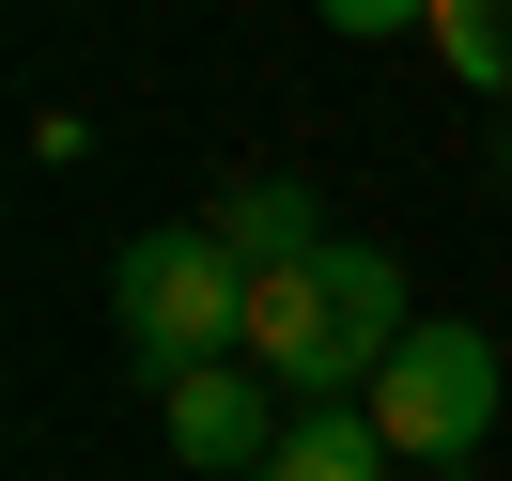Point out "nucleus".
Masks as SVG:
<instances>
[{
    "instance_id": "nucleus-4",
    "label": "nucleus",
    "mask_w": 512,
    "mask_h": 481,
    "mask_svg": "<svg viewBox=\"0 0 512 481\" xmlns=\"http://www.w3.org/2000/svg\"><path fill=\"white\" fill-rule=\"evenodd\" d=\"M280 373H233V357H202V373H171V450H187L202 481H264V450H280Z\"/></svg>"
},
{
    "instance_id": "nucleus-3",
    "label": "nucleus",
    "mask_w": 512,
    "mask_h": 481,
    "mask_svg": "<svg viewBox=\"0 0 512 481\" xmlns=\"http://www.w3.org/2000/svg\"><path fill=\"white\" fill-rule=\"evenodd\" d=\"M357 404L388 419L404 466H466V450L497 435V342H481V326H404V357H388Z\"/></svg>"
},
{
    "instance_id": "nucleus-7",
    "label": "nucleus",
    "mask_w": 512,
    "mask_h": 481,
    "mask_svg": "<svg viewBox=\"0 0 512 481\" xmlns=\"http://www.w3.org/2000/svg\"><path fill=\"white\" fill-rule=\"evenodd\" d=\"M419 32H435V63L466 78V94H497V109H512V0H435Z\"/></svg>"
},
{
    "instance_id": "nucleus-9",
    "label": "nucleus",
    "mask_w": 512,
    "mask_h": 481,
    "mask_svg": "<svg viewBox=\"0 0 512 481\" xmlns=\"http://www.w3.org/2000/svg\"><path fill=\"white\" fill-rule=\"evenodd\" d=\"M497 156H512V125H497Z\"/></svg>"
},
{
    "instance_id": "nucleus-2",
    "label": "nucleus",
    "mask_w": 512,
    "mask_h": 481,
    "mask_svg": "<svg viewBox=\"0 0 512 481\" xmlns=\"http://www.w3.org/2000/svg\"><path fill=\"white\" fill-rule=\"evenodd\" d=\"M109 326H125L156 373H202V357H233L249 342V264L218 249V233H125L109 249Z\"/></svg>"
},
{
    "instance_id": "nucleus-1",
    "label": "nucleus",
    "mask_w": 512,
    "mask_h": 481,
    "mask_svg": "<svg viewBox=\"0 0 512 481\" xmlns=\"http://www.w3.org/2000/svg\"><path fill=\"white\" fill-rule=\"evenodd\" d=\"M249 373H280V404H357V388L404 357V249L373 233H326L295 264H249Z\"/></svg>"
},
{
    "instance_id": "nucleus-8",
    "label": "nucleus",
    "mask_w": 512,
    "mask_h": 481,
    "mask_svg": "<svg viewBox=\"0 0 512 481\" xmlns=\"http://www.w3.org/2000/svg\"><path fill=\"white\" fill-rule=\"evenodd\" d=\"M435 0H326V32H419Z\"/></svg>"
},
{
    "instance_id": "nucleus-5",
    "label": "nucleus",
    "mask_w": 512,
    "mask_h": 481,
    "mask_svg": "<svg viewBox=\"0 0 512 481\" xmlns=\"http://www.w3.org/2000/svg\"><path fill=\"white\" fill-rule=\"evenodd\" d=\"M404 450H388V419L373 404H295V435L264 450V481H388Z\"/></svg>"
},
{
    "instance_id": "nucleus-6",
    "label": "nucleus",
    "mask_w": 512,
    "mask_h": 481,
    "mask_svg": "<svg viewBox=\"0 0 512 481\" xmlns=\"http://www.w3.org/2000/svg\"><path fill=\"white\" fill-rule=\"evenodd\" d=\"M202 233H218L233 264H295V249H326V202L295 187V171H249V187H218V218H202Z\"/></svg>"
}]
</instances>
